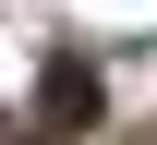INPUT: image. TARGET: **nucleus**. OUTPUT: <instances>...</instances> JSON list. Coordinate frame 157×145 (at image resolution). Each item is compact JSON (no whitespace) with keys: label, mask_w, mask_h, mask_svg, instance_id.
Listing matches in <instances>:
<instances>
[{"label":"nucleus","mask_w":157,"mask_h":145,"mask_svg":"<svg viewBox=\"0 0 157 145\" xmlns=\"http://www.w3.org/2000/svg\"><path fill=\"white\" fill-rule=\"evenodd\" d=\"M36 109H48V133H36V145L97 133V61H85V48H60V61H48V85H36Z\"/></svg>","instance_id":"obj_1"}]
</instances>
